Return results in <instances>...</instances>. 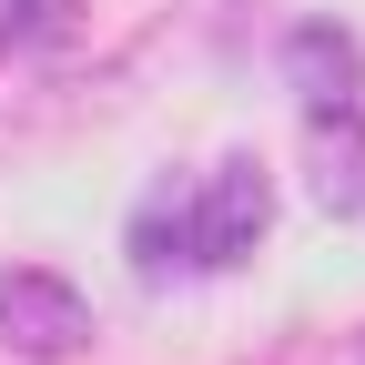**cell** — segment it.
Masks as SVG:
<instances>
[{"mask_svg": "<svg viewBox=\"0 0 365 365\" xmlns=\"http://www.w3.org/2000/svg\"><path fill=\"white\" fill-rule=\"evenodd\" d=\"M304 163H314V203L325 213H365V112L355 102L304 112Z\"/></svg>", "mask_w": 365, "mask_h": 365, "instance_id": "obj_3", "label": "cell"}, {"mask_svg": "<svg viewBox=\"0 0 365 365\" xmlns=\"http://www.w3.org/2000/svg\"><path fill=\"white\" fill-rule=\"evenodd\" d=\"M132 264H143V284H163V274H182V203H143L132 213Z\"/></svg>", "mask_w": 365, "mask_h": 365, "instance_id": "obj_5", "label": "cell"}, {"mask_svg": "<svg viewBox=\"0 0 365 365\" xmlns=\"http://www.w3.org/2000/svg\"><path fill=\"white\" fill-rule=\"evenodd\" d=\"M264 223H274V182H264V163H254V153L213 163V173H203V193L182 203V264H193V274L244 264V254L264 244Z\"/></svg>", "mask_w": 365, "mask_h": 365, "instance_id": "obj_1", "label": "cell"}, {"mask_svg": "<svg viewBox=\"0 0 365 365\" xmlns=\"http://www.w3.org/2000/svg\"><path fill=\"white\" fill-rule=\"evenodd\" d=\"M71 11L81 0H11V11H0V41H61Z\"/></svg>", "mask_w": 365, "mask_h": 365, "instance_id": "obj_6", "label": "cell"}, {"mask_svg": "<svg viewBox=\"0 0 365 365\" xmlns=\"http://www.w3.org/2000/svg\"><path fill=\"white\" fill-rule=\"evenodd\" d=\"M0 345L31 355V365L81 355V345H91L81 284H71V274H51V264H0Z\"/></svg>", "mask_w": 365, "mask_h": 365, "instance_id": "obj_2", "label": "cell"}, {"mask_svg": "<svg viewBox=\"0 0 365 365\" xmlns=\"http://www.w3.org/2000/svg\"><path fill=\"white\" fill-rule=\"evenodd\" d=\"M284 81L304 91V112H314V102H355V91H365V41H355L345 21H304V31L284 41Z\"/></svg>", "mask_w": 365, "mask_h": 365, "instance_id": "obj_4", "label": "cell"}]
</instances>
